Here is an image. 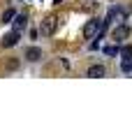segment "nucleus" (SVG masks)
I'll list each match as a JSON object with an SVG mask.
<instances>
[{
    "mask_svg": "<svg viewBox=\"0 0 132 125\" xmlns=\"http://www.w3.org/2000/svg\"><path fill=\"white\" fill-rule=\"evenodd\" d=\"M104 30H107V19H104V21L93 19V21H88V23L84 26V37H86V39L102 37V35H104Z\"/></svg>",
    "mask_w": 132,
    "mask_h": 125,
    "instance_id": "f257e3e1",
    "label": "nucleus"
},
{
    "mask_svg": "<svg viewBox=\"0 0 132 125\" xmlns=\"http://www.w3.org/2000/svg\"><path fill=\"white\" fill-rule=\"evenodd\" d=\"M56 28H58V19H56V16H46V19L42 21V26H39V30H42L44 35H53Z\"/></svg>",
    "mask_w": 132,
    "mask_h": 125,
    "instance_id": "f03ea898",
    "label": "nucleus"
},
{
    "mask_svg": "<svg viewBox=\"0 0 132 125\" xmlns=\"http://www.w3.org/2000/svg\"><path fill=\"white\" fill-rule=\"evenodd\" d=\"M128 35H130V28H128L125 23H121V26L114 30V39H116V42H121V39H128Z\"/></svg>",
    "mask_w": 132,
    "mask_h": 125,
    "instance_id": "7ed1b4c3",
    "label": "nucleus"
},
{
    "mask_svg": "<svg viewBox=\"0 0 132 125\" xmlns=\"http://www.w3.org/2000/svg\"><path fill=\"white\" fill-rule=\"evenodd\" d=\"M16 42H19V30H12L2 37V46H14Z\"/></svg>",
    "mask_w": 132,
    "mask_h": 125,
    "instance_id": "20e7f679",
    "label": "nucleus"
},
{
    "mask_svg": "<svg viewBox=\"0 0 132 125\" xmlns=\"http://www.w3.org/2000/svg\"><path fill=\"white\" fill-rule=\"evenodd\" d=\"M39 56H42V49H39V46H30V49H26V58H28L30 63H37Z\"/></svg>",
    "mask_w": 132,
    "mask_h": 125,
    "instance_id": "39448f33",
    "label": "nucleus"
},
{
    "mask_svg": "<svg viewBox=\"0 0 132 125\" xmlns=\"http://www.w3.org/2000/svg\"><path fill=\"white\" fill-rule=\"evenodd\" d=\"M128 12L125 9H121V7H111L109 9V16H107V21H114V19H123Z\"/></svg>",
    "mask_w": 132,
    "mask_h": 125,
    "instance_id": "423d86ee",
    "label": "nucleus"
},
{
    "mask_svg": "<svg viewBox=\"0 0 132 125\" xmlns=\"http://www.w3.org/2000/svg\"><path fill=\"white\" fill-rule=\"evenodd\" d=\"M26 23H28V16H26V14L14 16V30H19V32H21V30L26 28Z\"/></svg>",
    "mask_w": 132,
    "mask_h": 125,
    "instance_id": "0eeeda50",
    "label": "nucleus"
},
{
    "mask_svg": "<svg viewBox=\"0 0 132 125\" xmlns=\"http://www.w3.org/2000/svg\"><path fill=\"white\" fill-rule=\"evenodd\" d=\"M88 77H90V79H100V77H104V67H102V65H93V67H88Z\"/></svg>",
    "mask_w": 132,
    "mask_h": 125,
    "instance_id": "6e6552de",
    "label": "nucleus"
},
{
    "mask_svg": "<svg viewBox=\"0 0 132 125\" xmlns=\"http://www.w3.org/2000/svg\"><path fill=\"white\" fill-rule=\"evenodd\" d=\"M121 70H123L125 74H130V72H132V58H123V63H121Z\"/></svg>",
    "mask_w": 132,
    "mask_h": 125,
    "instance_id": "1a4fd4ad",
    "label": "nucleus"
},
{
    "mask_svg": "<svg viewBox=\"0 0 132 125\" xmlns=\"http://www.w3.org/2000/svg\"><path fill=\"white\" fill-rule=\"evenodd\" d=\"M118 56H121V58H132V44H128V46H123V49L118 51Z\"/></svg>",
    "mask_w": 132,
    "mask_h": 125,
    "instance_id": "9d476101",
    "label": "nucleus"
},
{
    "mask_svg": "<svg viewBox=\"0 0 132 125\" xmlns=\"http://www.w3.org/2000/svg\"><path fill=\"white\" fill-rule=\"evenodd\" d=\"M14 16H16V12H14V9H7V12L2 14V23H9V21H14Z\"/></svg>",
    "mask_w": 132,
    "mask_h": 125,
    "instance_id": "9b49d317",
    "label": "nucleus"
},
{
    "mask_svg": "<svg viewBox=\"0 0 132 125\" xmlns=\"http://www.w3.org/2000/svg\"><path fill=\"white\" fill-rule=\"evenodd\" d=\"M118 51L121 49H116V46H104V53L107 56H118Z\"/></svg>",
    "mask_w": 132,
    "mask_h": 125,
    "instance_id": "f8f14e48",
    "label": "nucleus"
},
{
    "mask_svg": "<svg viewBox=\"0 0 132 125\" xmlns=\"http://www.w3.org/2000/svg\"><path fill=\"white\" fill-rule=\"evenodd\" d=\"M58 2H63V0H56V5H58Z\"/></svg>",
    "mask_w": 132,
    "mask_h": 125,
    "instance_id": "ddd939ff",
    "label": "nucleus"
}]
</instances>
